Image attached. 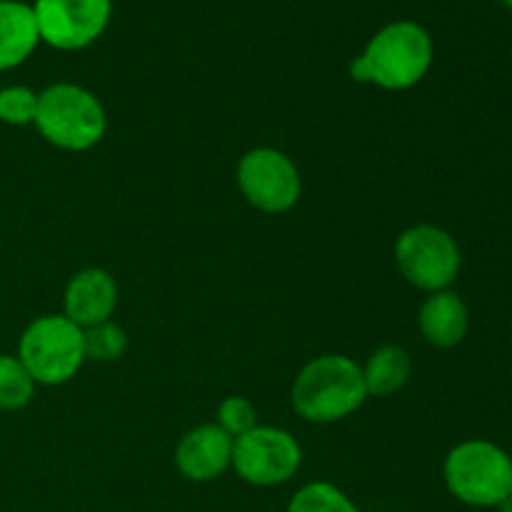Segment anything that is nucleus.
Listing matches in <instances>:
<instances>
[{"instance_id":"nucleus-4","label":"nucleus","mask_w":512,"mask_h":512,"mask_svg":"<svg viewBox=\"0 0 512 512\" xmlns=\"http://www.w3.org/2000/svg\"><path fill=\"white\" fill-rule=\"evenodd\" d=\"M443 480L458 503L498 508L512 493V458L490 440H463L445 455Z\"/></svg>"},{"instance_id":"nucleus-9","label":"nucleus","mask_w":512,"mask_h":512,"mask_svg":"<svg viewBox=\"0 0 512 512\" xmlns=\"http://www.w3.org/2000/svg\"><path fill=\"white\" fill-rule=\"evenodd\" d=\"M40 43L55 50L93 45L113 18V0H35Z\"/></svg>"},{"instance_id":"nucleus-15","label":"nucleus","mask_w":512,"mask_h":512,"mask_svg":"<svg viewBox=\"0 0 512 512\" xmlns=\"http://www.w3.org/2000/svg\"><path fill=\"white\" fill-rule=\"evenodd\" d=\"M285 512H360L348 493L328 480H313L295 490Z\"/></svg>"},{"instance_id":"nucleus-5","label":"nucleus","mask_w":512,"mask_h":512,"mask_svg":"<svg viewBox=\"0 0 512 512\" xmlns=\"http://www.w3.org/2000/svg\"><path fill=\"white\" fill-rule=\"evenodd\" d=\"M15 355L35 385L58 388L70 383L83 368L85 333L63 313L40 315L23 330Z\"/></svg>"},{"instance_id":"nucleus-12","label":"nucleus","mask_w":512,"mask_h":512,"mask_svg":"<svg viewBox=\"0 0 512 512\" xmlns=\"http://www.w3.org/2000/svg\"><path fill=\"white\" fill-rule=\"evenodd\" d=\"M418 328L425 343L450 350L468 338L470 308L455 290H438L423 300L418 310Z\"/></svg>"},{"instance_id":"nucleus-21","label":"nucleus","mask_w":512,"mask_h":512,"mask_svg":"<svg viewBox=\"0 0 512 512\" xmlns=\"http://www.w3.org/2000/svg\"><path fill=\"white\" fill-rule=\"evenodd\" d=\"M503 3H505V5H508V8L512 10V0H503Z\"/></svg>"},{"instance_id":"nucleus-3","label":"nucleus","mask_w":512,"mask_h":512,"mask_svg":"<svg viewBox=\"0 0 512 512\" xmlns=\"http://www.w3.org/2000/svg\"><path fill=\"white\" fill-rule=\"evenodd\" d=\"M33 125L53 148L85 153L105 138L108 113L93 90L75 83H55L38 93Z\"/></svg>"},{"instance_id":"nucleus-14","label":"nucleus","mask_w":512,"mask_h":512,"mask_svg":"<svg viewBox=\"0 0 512 512\" xmlns=\"http://www.w3.org/2000/svg\"><path fill=\"white\" fill-rule=\"evenodd\" d=\"M363 368L365 390L368 398H390L400 393L413 378V358L403 345H380L370 353L368 363Z\"/></svg>"},{"instance_id":"nucleus-17","label":"nucleus","mask_w":512,"mask_h":512,"mask_svg":"<svg viewBox=\"0 0 512 512\" xmlns=\"http://www.w3.org/2000/svg\"><path fill=\"white\" fill-rule=\"evenodd\" d=\"M85 333V360L95 363H115L128 353V333L115 320L93 325Z\"/></svg>"},{"instance_id":"nucleus-10","label":"nucleus","mask_w":512,"mask_h":512,"mask_svg":"<svg viewBox=\"0 0 512 512\" xmlns=\"http://www.w3.org/2000/svg\"><path fill=\"white\" fill-rule=\"evenodd\" d=\"M175 470L190 483H213L233 460V438L220 425L205 423L188 430L175 445Z\"/></svg>"},{"instance_id":"nucleus-2","label":"nucleus","mask_w":512,"mask_h":512,"mask_svg":"<svg viewBox=\"0 0 512 512\" xmlns=\"http://www.w3.org/2000/svg\"><path fill=\"white\" fill-rule=\"evenodd\" d=\"M290 400L308 423L330 425L350 418L368 400L363 368L343 353L318 355L295 375Z\"/></svg>"},{"instance_id":"nucleus-1","label":"nucleus","mask_w":512,"mask_h":512,"mask_svg":"<svg viewBox=\"0 0 512 512\" xmlns=\"http://www.w3.org/2000/svg\"><path fill=\"white\" fill-rule=\"evenodd\" d=\"M435 45L428 30L415 20H393L383 25L363 53L350 60V78L380 90H410L430 73Z\"/></svg>"},{"instance_id":"nucleus-6","label":"nucleus","mask_w":512,"mask_h":512,"mask_svg":"<svg viewBox=\"0 0 512 512\" xmlns=\"http://www.w3.org/2000/svg\"><path fill=\"white\" fill-rule=\"evenodd\" d=\"M393 255L405 283L428 295L448 290L463 268L458 240L433 223H418L403 230L395 240Z\"/></svg>"},{"instance_id":"nucleus-13","label":"nucleus","mask_w":512,"mask_h":512,"mask_svg":"<svg viewBox=\"0 0 512 512\" xmlns=\"http://www.w3.org/2000/svg\"><path fill=\"white\" fill-rule=\"evenodd\" d=\"M40 33L33 5L0 0V73L23 65L38 50Z\"/></svg>"},{"instance_id":"nucleus-8","label":"nucleus","mask_w":512,"mask_h":512,"mask_svg":"<svg viewBox=\"0 0 512 512\" xmlns=\"http://www.w3.org/2000/svg\"><path fill=\"white\" fill-rule=\"evenodd\" d=\"M235 183L255 210L268 215L288 213L303 195V178L288 153L278 148H253L238 160Z\"/></svg>"},{"instance_id":"nucleus-18","label":"nucleus","mask_w":512,"mask_h":512,"mask_svg":"<svg viewBox=\"0 0 512 512\" xmlns=\"http://www.w3.org/2000/svg\"><path fill=\"white\" fill-rule=\"evenodd\" d=\"M38 93L28 85H5L0 88V123L10 128H25L35 123Z\"/></svg>"},{"instance_id":"nucleus-7","label":"nucleus","mask_w":512,"mask_h":512,"mask_svg":"<svg viewBox=\"0 0 512 512\" xmlns=\"http://www.w3.org/2000/svg\"><path fill=\"white\" fill-rule=\"evenodd\" d=\"M300 465H303V448L285 428L258 423L253 430L233 440L230 468L253 488H278L290 483L300 473Z\"/></svg>"},{"instance_id":"nucleus-11","label":"nucleus","mask_w":512,"mask_h":512,"mask_svg":"<svg viewBox=\"0 0 512 512\" xmlns=\"http://www.w3.org/2000/svg\"><path fill=\"white\" fill-rule=\"evenodd\" d=\"M120 290L113 273L105 268H85L68 280L63 293V315L78 328L88 330L93 325L113 320L118 308Z\"/></svg>"},{"instance_id":"nucleus-16","label":"nucleus","mask_w":512,"mask_h":512,"mask_svg":"<svg viewBox=\"0 0 512 512\" xmlns=\"http://www.w3.org/2000/svg\"><path fill=\"white\" fill-rule=\"evenodd\" d=\"M35 380L20 363L18 355H0V410H23L35 398Z\"/></svg>"},{"instance_id":"nucleus-20","label":"nucleus","mask_w":512,"mask_h":512,"mask_svg":"<svg viewBox=\"0 0 512 512\" xmlns=\"http://www.w3.org/2000/svg\"><path fill=\"white\" fill-rule=\"evenodd\" d=\"M498 512H512V493L508 495V498H503L498 503V508H495Z\"/></svg>"},{"instance_id":"nucleus-19","label":"nucleus","mask_w":512,"mask_h":512,"mask_svg":"<svg viewBox=\"0 0 512 512\" xmlns=\"http://www.w3.org/2000/svg\"><path fill=\"white\" fill-rule=\"evenodd\" d=\"M215 425H220L235 440L258 425V410H255V405L245 395H228L218 405V420H215Z\"/></svg>"}]
</instances>
